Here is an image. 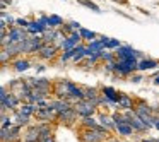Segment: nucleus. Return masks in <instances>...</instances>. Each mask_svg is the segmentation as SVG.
Instances as JSON below:
<instances>
[{
	"label": "nucleus",
	"mask_w": 159,
	"mask_h": 142,
	"mask_svg": "<svg viewBox=\"0 0 159 142\" xmlns=\"http://www.w3.org/2000/svg\"><path fill=\"white\" fill-rule=\"evenodd\" d=\"M139 72V60L137 58H127V60H116L115 62V74L120 77H130L132 74Z\"/></svg>",
	"instance_id": "f257e3e1"
},
{
	"label": "nucleus",
	"mask_w": 159,
	"mask_h": 142,
	"mask_svg": "<svg viewBox=\"0 0 159 142\" xmlns=\"http://www.w3.org/2000/svg\"><path fill=\"white\" fill-rule=\"evenodd\" d=\"M45 41H43V36L38 34H29L28 38L22 41V53L24 55H31V53H38L43 48Z\"/></svg>",
	"instance_id": "f03ea898"
},
{
	"label": "nucleus",
	"mask_w": 159,
	"mask_h": 142,
	"mask_svg": "<svg viewBox=\"0 0 159 142\" xmlns=\"http://www.w3.org/2000/svg\"><path fill=\"white\" fill-rule=\"evenodd\" d=\"M108 139H111L110 134L98 132L96 128H82L80 132V142H104Z\"/></svg>",
	"instance_id": "7ed1b4c3"
},
{
	"label": "nucleus",
	"mask_w": 159,
	"mask_h": 142,
	"mask_svg": "<svg viewBox=\"0 0 159 142\" xmlns=\"http://www.w3.org/2000/svg\"><path fill=\"white\" fill-rule=\"evenodd\" d=\"M22 127L21 125H12L9 128H2L0 132V139L2 142H17V140H22Z\"/></svg>",
	"instance_id": "20e7f679"
},
{
	"label": "nucleus",
	"mask_w": 159,
	"mask_h": 142,
	"mask_svg": "<svg viewBox=\"0 0 159 142\" xmlns=\"http://www.w3.org/2000/svg\"><path fill=\"white\" fill-rule=\"evenodd\" d=\"M70 87H72V80L60 79V80H57V82H53L52 94L55 98H60V99H67L69 94H70Z\"/></svg>",
	"instance_id": "39448f33"
},
{
	"label": "nucleus",
	"mask_w": 159,
	"mask_h": 142,
	"mask_svg": "<svg viewBox=\"0 0 159 142\" xmlns=\"http://www.w3.org/2000/svg\"><path fill=\"white\" fill-rule=\"evenodd\" d=\"M58 52H60V48L55 45V43H45V45H43V48L39 50L36 55H38L41 60H45V62H50V60H55L57 58Z\"/></svg>",
	"instance_id": "423d86ee"
},
{
	"label": "nucleus",
	"mask_w": 159,
	"mask_h": 142,
	"mask_svg": "<svg viewBox=\"0 0 159 142\" xmlns=\"http://www.w3.org/2000/svg\"><path fill=\"white\" fill-rule=\"evenodd\" d=\"M74 108H75L77 115H79L80 118H82V117H94V115H96V111H98V108L93 106V104H91V101H87V99L77 101V103L74 104Z\"/></svg>",
	"instance_id": "0eeeda50"
},
{
	"label": "nucleus",
	"mask_w": 159,
	"mask_h": 142,
	"mask_svg": "<svg viewBox=\"0 0 159 142\" xmlns=\"http://www.w3.org/2000/svg\"><path fill=\"white\" fill-rule=\"evenodd\" d=\"M36 121H52V123H55V121H58V113H57L55 110H53L52 106H46V108H41V110L36 111Z\"/></svg>",
	"instance_id": "6e6552de"
},
{
	"label": "nucleus",
	"mask_w": 159,
	"mask_h": 142,
	"mask_svg": "<svg viewBox=\"0 0 159 142\" xmlns=\"http://www.w3.org/2000/svg\"><path fill=\"white\" fill-rule=\"evenodd\" d=\"M80 41H82V36H80L79 31H74L72 34H69L65 39H63L62 46H60V50L62 52H67V50H74L77 45H80Z\"/></svg>",
	"instance_id": "1a4fd4ad"
},
{
	"label": "nucleus",
	"mask_w": 159,
	"mask_h": 142,
	"mask_svg": "<svg viewBox=\"0 0 159 142\" xmlns=\"http://www.w3.org/2000/svg\"><path fill=\"white\" fill-rule=\"evenodd\" d=\"M9 36H11V41H24L29 36V33L26 31V28H21V26L14 24L9 28Z\"/></svg>",
	"instance_id": "9d476101"
},
{
	"label": "nucleus",
	"mask_w": 159,
	"mask_h": 142,
	"mask_svg": "<svg viewBox=\"0 0 159 142\" xmlns=\"http://www.w3.org/2000/svg\"><path fill=\"white\" fill-rule=\"evenodd\" d=\"M115 53H116V60L137 58V57H135V53H137V50H135V48H132L130 45H121V46H118V48L115 50Z\"/></svg>",
	"instance_id": "9b49d317"
},
{
	"label": "nucleus",
	"mask_w": 159,
	"mask_h": 142,
	"mask_svg": "<svg viewBox=\"0 0 159 142\" xmlns=\"http://www.w3.org/2000/svg\"><path fill=\"white\" fill-rule=\"evenodd\" d=\"M77 118H80V117L77 115V111H75V108H74V106L58 115V121H60V123H63V125H74L77 121Z\"/></svg>",
	"instance_id": "f8f14e48"
},
{
	"label": "nucleus",
	"mask_w": 159,
	"mask_h": 142,
	"mask_svg": "<svg viewBox=\"0 0 159 142\" xmlns=\"http://www.w3.org/2000/svg\"><path fill=\"white\" fill-rule=\"evenodd\" d=\"M11 115H12V120H14L16 125H21V127H29V125H31V118L33 117L22 113L19 108H17V110H14V111H11Z\"/></svg>",
	"instance_id": "ddd939ff"
},
{
	"label": "nucleus",
	"mask_w": 159,
	"mask_h": 142,
	"mask_svg": "<svg viewBox=\"0 0 159 142\" xmlns=\"http://www.w3.org/2000/svg\"><path fill=\"white\" fill-rule=\"evenodd\" d=\"M50 106L53 108V110L57 111V113H63V111H67L69 108H72L74 104L70 103V101L67 99H60V98H53V99H50Z\"/></svg>",
	"instance_id": "4468645a"
},
{
	"label": "nucleus",
	"mask_w": 159,
	"mask_h": 142,
	"mask_svg": "<svg viewBox=\"0 0 159 142\" xmlns=\"http://www.w3.org/2000/svg\"><path fill=\"white\" fill-rule=\"evenodd\" d=\"M159 67V62L151 57H144L142 60H139V72H147V70H154Z\"/></svg>",
	"instance_id": "2eb2a0df"
},
{
	"label": "nucleus",
	"mask_w": 159,
	"mask_h": 142,
	"mask_svg": "<svg viewBox=\"0 0 159 142\" xmlns=\"http://www.w3.org/2000/svg\"><path fill=\"white\" fill-rule=\"evenodd\" d=\"M115 108H116V110H121V111H125V110H134V108H135V101L132 99L128 94H123V93H121V96H120V99H118V103L115 104Z\"/></svg>",
	"instance_id": "dca6fc26"
},
{
	"label": "nucleus",
	"mask_w": 159,
	"mask_h": 142,
	"mask_svg": "<svg viewBox=\"0 0 159 142\" xmlns=\"http://www.w3.org/2000/svg\"><path fill=\"white\" fill-rule=\"evenodd\" d=\"M39 137H41V134H39V130L33 123L29 125V127L26 128V132L22 134V140L24 142H39Z\"/></svg>",
	"instance_id": "f3484780"
},
{
	"label": "nucleus",
	"mask_w": 159,
	"mask_h": 142,
	"mask_svg": "<svg viewBox=\"0 0 159 142\" xmlns=\"http://www.w3.org/2000/svg\"><path fill=\"white\" fill-rule=\"evenodd\" d=\"M46 26L43 24L39 19H36V21H29V24H28V28H26V31L29 33V34H43V33L46 31Z\"/></svg>",
	"instance_id": "a211bd4d"
},
{
	"label": "nucleus",
	"mask_w": 159,
	"mask_h": 142,
	"mask_svg": "<svg viewBox=\"0 0 159 142\" xmlns=\"http://www.w3.org/2000/svg\"><path fill=\"white\" fill-rule=\"evenodd\" d=\"M134 110H135V113H137L140 118H147V117H151V115H154L152 113V108L149 106L145 101H137Z\"/></svg>",
	"instance_id": "6ab92c4d"
},
{
	"label": "nucleus",
	"mask_w": 159,
	"mask_h": 142,
	"mask_svg": "<svg viewBox=\"0 0 159 142\" xmlns=\"http://www.w3.org/2000/svg\"><path fill=\"white\" fill-rule=\"evenodd\" d=\"M4 50L12 57V58H14V57H19V55H22V41H11L7 46H4Z\"/></svg>",
	"instance_id": "aec40b11"
},
{
	"label": "nucleus",
	"mask_w": 159,
	"mask_h": 142,
	"mask_svg": "<svg viewBox=\"0 0 159 142\" xmlns=\"http://www.w3.org/2000/svg\"><path fill=\"white\" fill-rule=\"evenodd\" d=\"M98 120H99V123H101V125H104V127H106L108 130H111V132H116V123H115V120H113V115L99 113V117H98Z\"/></svg>",
	"instance_id": "412c9836"
},
{
	"label": "nucleus",
	"mask_w": 159,
	"mask_h": 142,
	"mask_svg": "<svg viewBox=\"0 0 159 142\" xmlns=\"http://www.w3.org/2000/svg\"><path fill=\"white\" fill-rule=\"evenodd\" d=\"M12 69L19 74L26 72V70L31 69V62H29L28 58H16V60H12Z\"/></svg>",
	"instance_id": "4be33fe9"
},
{
	"label": "nucleus",
	"mask_w": 159,
	"mask_h": 142,
	"mask_svg": "<svg viewBox=\"0 0 159 142\" xmlns=\"http://www.w3.org/2000/svg\"><path fill=\"white\" fill-rule=\"evenodd\" d=\"M101 93H103L106 98H110L115 104L118 103V99H120V96H121L120 91H116L115 87H111V86H103V87H101Z\"/></svg>",
	"instance_id": "5701e85b"
},
{
	"label": "nucleus",
	"mask_w": 159,
	"mask_h": 142,
	"mask_svg": "<svg viewBox=\"0 0 159 142\" xmlns=\"http://www.w3.org/2000/svg\"><path fill=\"white\" fill-rule=\"evenodd\" d=\"M101 50H106V46H104V43L101 41L99 38H98V39H93V41L87 43V57H91L93 53L101 52Z\"/></svg>",
	"instance_id": "b1692460"
},
{
	"label": "nucleus",
	"mask_w": 159,
	"mask_h": 142,
	"mask_svg": "<svg viewBox=\"0 0 159 142\" xmlns=\"http://www.w3.org/2000/svg\"><path fill=\"white\" fill-rule=\"evenodd\" d=\"M116 132L118 135H121V137H132L135 132V128L132 127L130 123H121V125H116Z\"/></svg>",
	"instance_id": "393cba45"
},
{
	"label": "nucleus",
	"mask_w": 159,
	"mask_h": 142,
	"mask_svg": "<svg viewBox=\"0 0 159 142\" xmlns=\"http://www.w3.org/2000/svg\"><path fill=\"white\" fill-rule=\"evenodd\" d=\"M60 34V29H55V28H48L45 33H43V41L45 43H55L57 36Z\"/></svg>",
	"instance_id": "a878e982"
},
{
	"label": "nucleus",
	"mask_w": 159,
	"mask_h": 142,
	"mask_svg": "<svg viewBox=\"0 0 159 142\" xmlns=\"http://www.w3.org/2000/svg\"><path fill=\"white\" fill-rule=\"evenodd\" d=\"M79 121H80V127L82 128H96V125L99 123V120L94 117H82Z\"/></svg>",
	"instance_id": "bb28decb"
},
{
	"label": "nucleus",
	"mask_w": 159,
	"mask_h": 142,
	"mask_svg": "<svg viewBox=\"0 0 159 142\" xmlns=\"http://www.w3.org/2000/svg\"><path fill=\"white\" fill-rule=\"evenodd\" d=\"M36 128L39 130V134H46V132H55V127H53L52 121H36L33 123Z\"/></svg>",
	"instance_id": "cd10ccee"
},
{
	"label": "nucleus",
	"mask_w": 159,
	"mask_h": 142,
	"mask_svg": "<svg viewBox=\"0 0 159 142\" xmlns=\"http://www.w3.org/2000/svg\"><path fill=\"white\" fill-rule=\"evenodd\" d=\"M79 33H80V36H82V41H93V39H98V34L94 31H91V29H87V28H80L79 29Z\"/></svg>",
	"instance_id": "c85d7f7f"
},
{
	"label": "nucleus",
	"mask_w": 159,
	"mask_h": 142,
	"mask_svg": "<svg viewBox=\"0 0 159 142\" xmlns=\"http://www.w3.org/2000/svg\"><path fill=\"white\" fill-rule=\"evenodd\" d=\"M99 94H101V89H98V87H89V86L84 87V99H87V101L99 96Z\"/></svg>",
	"instance_id": "c756f323"
},
{
	"label": "nucleus",
	"mask_w": 159,
	"mask_h": 142,
	"mask_svg": "<svg viewBox=\"0 0 159 142\" xmlns=\"http://www.w3.org/2000/svg\"><path fill=\"white\" fill-rule=\"evenodd\" d=\"M77 4L84 5V7H87V9H89V11L96 12V14H99V12H101L99 5H98V4H94L93 0H77Z\"/></svg>",
	"instance_id": "7c9ffc66"
},
{
	"label": "nucleus",
	"mask_w": 159,
	"mask_h": 142,
	"mask_svg": "<svg viewBox=\"0 0 159 142\" xmlns=\"http://www.w3.org/2000/svg\"><path fill=\"white\" fill-rule=\"evenodd\" d=\"M63 26V19L57 14H50V28H55V29H60Z\"/></svg>",
	"instance_id": "2f4dec72"
},
{
	"label": "nucleus",
	"mask_w": 159,
	"mask_h": 142,
	"mask_svg": "<svg viewBox=\"0 0 159 142\" xmlns=\"http://www.w3.org/2000/svg\"><path fill=\"white\" fill-rule=\"evenodd\" d=\"M74 57H75V48H74V50H67V52H63L62 55H60V62L67 63L69 60H74Z\"/></svg>",
	"instance_id": "473e14b6"
},
{
	"label": "nucleus",
	"mask_w": 159,
	"mask_h": 142,
	"mask_svg": "<svg viewBox=\"0 0 159 142\" xmlns=\"http://www.w3.org/2000/svg\"><path fill=\"white\" fill-rule=\"evenodd\" d=\"M118 46H121V43H120V39H116V38H110V41L106 43V50H116Z\"/></svg>",
	"instance_id": "72a5a7b5"
},
{
	"label": "nucleus",
	"mask_w": 159,
	"mask_h": 142,
	"mask_svg": "<svg viewBox=\"0 0 159 142\" xmlns=\"http://www.w3.org/2000/svg\"><path fill=\"white\" fill-rule=\"evenodd\" d=\"M39 142H55V132H46V134H41Z\"/></svg>",
	"instance_id": "f704fd0d"
},
{
	"label": "nucleus",
	"mask_w": 159,
	"mask_h": 142,
	"mask_svg": "<svg viewBox=\"0 0 159 142\" xmlns=\"http://www.w3.org/2000/svg\"><path fill=\"white\" fill-rule=\"evenodd\" d=\"M0 62H2V65H4V67L7 65L9 62H12V57L9 55V53L5 52L4 48H2V52H0Z\"/></svg>",
	"instance_id": "c9c22d12"
},
{
	"label": "nucleus",
	"mask_w": 159,
	"mask_h": 142,
	"mask_svg": "<svg viewBox=\"0 0 159 142\" xmlns=\"http://www.w3.org/2000/svg\"><path fill=\"white\" fill-rule=\"evenodd\" d=\"M2 21H5L9 26H14V24H16V19L12 17V16H9L5 11H2Z\"/></svg>",
	"instance_id": "e433bc0d"
},
{
	"label": "nucleus",
	"mask_w": 159,
	"mask_h": 142,
	"mask_svg": "<svg viewBox=\"0 0 159 142\" xmlns=\"http://www.w3.org/2000/svg\"><path fill=\"white\" fill-rule=\"evenodd\" d=\"M60 31H62L65 36H69V34H72V33H74V28H72L70 22H67V24H63L62 28H60Z\"/></svg>",
	"instance_id": "4c0bfd02"
},
{
	"label": "nucleus",
	"mask_w": 159,
	"mask_h": 142,
	"mask_svg": "<svg viewBox=\"0 0 159 142\" xmlns=\"http://www.w3.org/2000/svg\"><path fill=\"white\" fill-rule=\"evenodd\" d=\"M103 72L106 74V76H110V74H115V62L104 63V69H103Z\"/></svg>",
	"instance_id": "58836bf2"
},
{
	"label": "nucleus",
	"mask_w": 159,
	"mask_h": 142,
	"mask_svg": "<svg viewBox=\"0 0 159 142\" xmlns=\"http://www.w3.org/2000/svg\"><path fill=\"white\" fill-rule=\"evenodd\" d=\"M140 74H142V72H140ZM140 74H137V72L132 74V76H130V80H132L134 84H140V82H142V79H144V77H142Z\"/></svg>",
	"instance_id": "ea45409f"
},
{
	"label": "nucleus",
	"mask_w": 159,
	"mask_h": 142,
	"mask_svg": "<svg viewBox=\"0 0 159 142\" xmlns=\"http://www.w3.org/2000/svg\"><path fill=\"white\" fill-rule=\"evenodd\" d=\"M16 24H17V26H21V28H28V24H29V21H28V19H16Z\"/></svg>",
	"instance_id": "a19ab883"
},
{
	"label": "nucleus",
	"mask_w": 159,
	"mask_h": 142,
	"mask_svg": "<svg viewBox=\"0 0 159 142\" xmlns=\"http://www.w3.org/2000/svg\"><path fill=\"white\" fill-rule=\"evenodd\" d=\"M70 24H72V28H74V31H79L82 26H80V22H77V21H70Z\"/></svg>",
	"instance_id": "79ce46f5"
},
{
	"label": "nucleus",
	"mask_w": 159,
	"mask_h": 142,
	"mask_svg": "<svg viewBox=\"0 0 159 142\" xmlns=\"http://www.w3.org/2000/svg\"><path fill=\"white\" fill-rule=\"evenodd\" d=\"M46 70V65H43V63H39L38 67H36V74H43Z\"/></svg>",
	"instance_id": "37998d69"
},
{
	"label": "nucleus",
	"mask_w": 159,
	"mask_h": 142,
	"mask_svg": "<svg viewBox=\"0 0 159 142\" xmlns=\"http://www.w3.org/2000/svg\"><path fill=\"white\" fill-rule=\"evenodd\" d=\"M152 120H154V128L159 130V115H152Z\"/></svg>",
	"instance_id": "c03bdc74"
},
{
	"label": "nucleus",
	"mask_w": 159,
	"mask_h": 142,
	"mask_svg": "<svg viewBox=\"0 0 159 142\" xmlns=\"http://www.w3.org/2000/svg\"><path fill=\"white\" fill-rule=\"evenodd\" d=\"M151 108H152V113H154V115L159 113V104H154V106H151Z\"/></svg>",
	"instance_id": "a18cd8bd"
},
{
	"label": "nucleus",
	"mask_w": 159,
	"mask_h": 142,
	"mask_svg": "<svg viewBox=\"0 0 159 142\" xmlns=\"http://www.w3.org/2000/svg\"><path fill=\"white\" fill-rule=\"evenodd\" d=\"M152 82H154L156 86H159V74H156V76H154V79H152Z\"/></svg>",
	"instance_id": "49530a36"
},
{
	"label": "nucleus",
	"mask_w": 159,
	"mask_h": 142,
	"mask_svg": "<svg viewBox=\"0 0 159 142\" xmlns=\"http://www.w3.org/2000/svg\"><path fill=\"white\" fill-rule=\"evenodd\" d=\"M99 39H101V41L104 43V46H106V43H108V41H110V38H108V36H101Z\"/></svg>",
	"instance_id": "de8ad7c7"
},
{
	"label": "nucleus",
	"mask_w": 159,
	"mask_h": 142,
	"mask_svg": "<svg viewBox=\"0 0 159 142\" xmlns=\"http://www.w3.org/2000/svg\"><path fill=\"white\" fill-rule=\"evenodd\" d=\"M113 2H118V4H127V0H113Z\"/></svg>",
	"instance_id": "09e8293b"
}]
</instances>
